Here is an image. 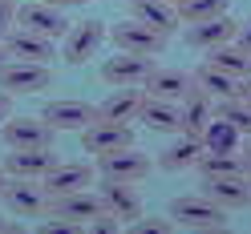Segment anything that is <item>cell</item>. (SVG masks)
Returning a JSON list of instances; mask_svg holds the SVG:
<instances>
[{
  "instance_id": "10",
  "label": "cell",
  "mask_w": 251,
  "mask_h": 234,
  "mask_svg": "<svg viewBox=\"0 0 251 234\" xmlns=\"http://www.w3.org/2000/svg\"><path fill=\"white\" fill-rule=\"evenodd\" d=\"M93 170L89 162H57L49 174L41 178V186H45V194H49V202L53 198H61V194H77V190H89L93 186Z\"/></svg>"
},
{
  "instance_id": "33",
  "label": "cell",
  "mask_w": 251,
  "mask_h": 234,
  "mask_svg": "<svg viewBox=\"0 0 251 234\" xmlns=\"http://www.w3.org/2000/svg\"><path fill=\"white\" fill-rule=\"evenodd\" d=\"M12 28H17V0H0V44L8 41Z\"/></svg>"
},
{
  "instance_id": "40",
  "label": "cell",
  "mask_w": 251,
  "mask_h": 234,
  "mask_svg": "<svg viewBox=\"0 0 251 234\" xmlns=\"http://www.w3.org/2000/svg\"><path fill=\"white\" fill-rule=\"evenodd\" d=\"M4 182H8V174H4V166H0V190H4Z\"/></svg>"
},
{
  "instance_id": "19",
  "label": "cell",
  "mask_w": 251,
  "mask_h": 234,
  "mask_svg": "<svg viewBox=\"0 0 251 234\" xmlns=\"http://www.w3.org/2000/svg\"><path fill=\"white\" fill-rule=\"evenodd\" d=\"M178 109H182V133L202 137V129H207L211 117H215V97H211V93H202L199 85H191V89H186V97L178 101Z\"/></svg>"
},
{
  "instance_id": "20",
  "label": "cell",
  "mask_w": 251,
  "mask_h": 234,
  "mask_svg": "<svg viewBox=\"0 0 251 234\" xmlns=\"http://www.w3.org/2000/svg\"><path fill=\"white\" fill-rule=\"evenodd\" d=\"M202 137H195V133H178L175 142H170L162 153H158V166L166 170V174H182V170H195V162L202 158Z\"/></svg>"
},
{
  "instance_id": "24",
  "label": "cell",
  "mask_w": 251,
  "mask_h": 234,
  "mask_svg": "<svg viewBox=\"0 0 251 234\" xmlns=\"http://www.w3.org/2000/svg\"><path fill=\"white\" fill-rule=\"evenodd\" d=\"M191 81L202 89V93H211L215 101H227V97H239V77H231L227 69H219L211 65V61H202V65L191 73Z\"/></svg>"
},
{
  "instance_id": "41",
  "label": "cell",
  "mask_w": 251,
  "mask_h": 234,
  "mask_svg": "<svg viewBox=\"0 0 251 234\" xmlns=\"http://www.w3.org/2000/svg\"><path fill=\"white\" fill-rule=\"evenodd\" d=\"M4 61H8V49H4V44H0V65H4Z\"/></svg>"
},
{
  "instance_id": "18",
  "label": "cell",
  "mask_w": 251,
  "mask_h": 234,
  "mask_svg": "<svg viewBox=\"0 0 251 234\" xmlns=\"http://www.w3.org/2000/svg\"><path fill=\"white\" fill-rule=\"evenodd\" d=\"M142 105H146V89L142 85H122L98 105V117L101 121H138Z\"/></svg>"
},
{
  "instance_id": "29",
  "label": "cell",
  "mask_w": 251,
  "mask_h": 234,
  "mask_svg": "<svg viewBox=\"0 0 251 234\" xmlns=\"http://www.w3.org/2000/svg\"><path fill=\"white\" fill-rule=\"evenodd\" d=\"M227 8H231V0H182L178 4V21L182 24H199V21L223 17Z\"/></svg>"
},
{
  "instance_id": "5",
  "label": "cell",
  "mask_w": 251,
  "mask_h": 234,
  "mask_svg": "<svg viewBox=\"0 0 251 234\" xmlns=\"http://www.w3.org/2000/svg\"><path fill=\"white\" fill-rule=\"evenodd\" d=\"M0 198H4L8 214H17V218H41L49 210V194H45V186L37 178H8Z\"/></svg>"
},
{
  "instance_id": "37",
  "label": "cell",
  "mask_w": 251,
  "mask_h": 234,
  "mask_svg": "<svg viewBox=\"0 0 251 234\" xmlns=\"http://www.w3.org/2000/svg\"><path fill=\"white\" fill-rule=\"evenodd\" d=\"M45 4H57V8H85L89 0H45Z\"/></svg>"
},
{
  "instance_id": "23",
  "label": "cell",
  "mask_w": 251,
  "mask_h": 234,
  "mask_svg": "<svg viewBox=\"0 0 251 234\" xmlns=\"http://www.w3.org/2000/svg\"><path fill=\"white\" fill-rule=\"evenodd\" d=\"M49 210L53 214H61V218H73V222H89V218H98L105 206H101V198L93 194V190H77V194H61V198H53L49 202Z\"/></svg>"
},
{
  "instance_id": "32",
  "label": "cell",
  "mask_w": 251,
  "mask_h": 234,
  "mask_svg": "<svg viewBox=\"0 0 251 234\" xmlns=\"http://www.w3.org/2000/svg\"><path fill=\"white\" fill-rule=\"evenodd\" d=\"M85 230H89V234H118V230H126V226H122V218H114L109 210H101L98 218H89V222H85Z\"/></svg>"
},
{
  "instance_id": "27",
  "label": "cell",
  "mask_w": 251,
  "mask_h": 234,
  "mask_svg": "<svg viewBox=\"0 0 251 234\" xmlns=\"http://www.w3.org/2000/svg\"><path fill=\"white\" fill-rule=\"evenodd\" d=\"M239 142H243V133L235 129L227 117H219V113L211 117V126L202 129V146L215 149V153H235V149H239Z\"/></svg>"
},
{
  "instance_id": "8",
  "label": "cell",
  "mask_w": 251,
  "mask_h": 234,
  "mask_svg": "<svg viewBox=\"0 0 251 234\" xmlns=\"http://www.w3.org/2000/svg\"><path fill=\"white\" fill-rule=\"evenodd\" d=\"M126 146H134V126L130 121H93V126L81 129V149L85 153H109V149H126Z\"/></svg>"
},
{
  "instance_id": "13",
  "label": "cell",
  "mask_w": 251,
  "mask_h": 234,
  "mask_svg": "<svg viewBox=\"0 0 251 234\" xmlns=\"http://www.w3.org/2000/svg\"><path fill=\"white\" fill-rule=\"evenodd\" d=\"M150 69H154V57H138V53H122L118 49V57H109L105 65H101V81L114 85V89L142 85L146 77H150Z\"/></svg>"
},
{
  "instance_id": "9",
  "label": "cell",
  "mask_w": 251,
  "mask_h": 234,
  "mask_svg": "<svg viewBox=\"0 0 251 234\" xmlns=\"http://www.w3.org/2000/svg\"><path fill=\"white\" fill-rule=\"evenodd\" d=\"M41 117L49 121L53 129H61V133H69V129L81 133L85 126H93V121H98V105L77 101V97H57V101H49V105L41 109Z\"/></svg>"
},
{
  "instance_id": "15",
  "label": "cell",
  "mask_w": 251,
  "mask_h": 234,
  "mask_svg": "<svg viewBox=\"0 0 251 234\" xmlns=\"http://www.w3.org/2000/svg\"><path fill=\"white\" fill-rule=\"evenodd\" d=\"M53 166H57L53 146H33V149H12L4 158V174L8 178H37L41 182Z\"/></svg>"
},
{
  "instance_id": "21",
  "label": "cell",
  "mask_w": 251,
  "mask_h": 234,
  "mask_svg": "<svg viewBox=\"0 0 251 234\" xmlns=\"http://www.w3.org/2000/svg\"><path fill=\"white\" fill-rule=\"evenodd\" d=\"M191 85H195V81H191V73H182V69H158V65H154L150 77L142 81L146 97H162V101H182Z\"/></svg>"
},
{
  "instance_id": "36",
  "label": "cell",
  "mask_w": 251,
  "mask_h": 234,
  "mask_svg": "<svg viewBox=\"0 0 251 234\" xmlns=\"http://www.w3.org/2000/svg\"><path fill=\"white\" fill-rule=\"evenodd\" d=\"M235 41H239L243 49H251V21H243V24H239V37H235Z\"/></svg>"
},
{
  "instance_id": "34",
  "label": "cell",
  "mask_w": 251,
  "mask_h": 234,
  "mask_svg": "<svg viewBox=\"0 0 251 234\" xmlns=\"http://www.w3.org/2000/svg\"><path fill=\"white\" fill-rule=\"evenodd\" d=\"M8 117H12V93H8V89H0V126H4Z\"/></svg>"
},
{
  "instance_id": "38",
  "label": "cell",
  "mask_w": 251,
  "mask_h": 234,
  "mask_svg": "<svg viewBox=\"0 0 251 234\" xmlns=\"http://www.w3.org/2000/svg\"><path fill=\"white\" fill-rule=\"evenodd\" d=\"M239 97L251 105V77H247V81H239Z\"/></svg>"
},
{
  "instance_id": "28",
  "label": "cell",
  "mask_w": 251,
  "mask_h": 234,
  "mask_svg": "<svg viewBox=\"0 0 251 234\" xmlns=\"http://www.w3.org/2000/svg\"><path fill=\"white\" fill-rule=\"evenodd\" d=\"M199 178H223V174H243V162H239V149L235 153H215V149H202V158L195 162Z\"/></svg>"
},
{
  "instance_id": "26",
  "label": "cell",
  "mask_w": 251,
  "mask_h": 234,
  "mask_svg": "<svg viewBox=\"0 0 251 234\" xmlns=\"http://www.w3.org/2000/svg\"><path fill=\"white\" fill-rule=\"evenodd\" d=\"M207 61L219 65V69H227L231 77H239V81L251 77V49H243L239 41H227V44H219V49H211Z\"/></svg>"
},
{
  "instance_id": "39",
  "label": "cell",
  "mask_w": 251,
  "mask_h": 234,
  "mask_svg": "<svg viewBox=\"0 0 251 234\" xmlns=\"http://www.w3.org/2000/svg\"><path fill=\"white\" fill-rule=\"evenodd\" d=\"M8 230H17V226H12L8 218H0V234H8Z\"/></svg>"
},
{
  "instance_id": "17",
  "label": "cell",
  "mask_w": 251,
  "mask_h": 234,
  "mask_svg": "<svg viewBox=\"0 0 251 234\" xmlns=\"http://www.w3.org/2000/svg\"><path fill=\"white\" fill-rule=\"evenodd\" d=\"M202 194H211L227 210H247L251 206V178L247 174H223V178H202Z\"/></svg>"
},
{
  "instance_id": "2",
  "label": "cell",
  "mask_w": 251,
  "mask_h": 234,
  "mask_svg": "<svg viewBox=\"0 0 251 234\" xmlns=\"http://www.w3.org/2000/svg\"><path fill=\"white\" fill-rule=\"evenodd\" d=\"M154 170V158L142 153L138 146H126V149H109L98 153V178H114V182H146Z\"/></svg>"
},
{
  "instance_id": "31",
  "label": "cell",
  "mask_w": 251,
  "mask_h": 234,
  "mask_svg": "<svg viewBox=\"0 0 251 234\" xmlns=\"http://www.w3.org/2000/svg\"><path fill=\"white\" fill-rule=\"evenodd\" d=\"M130 230H138V234H170V230H178L175 226V218H134L130 222Z\"/></svg>"
},
{
  "instance_id": "11",
  "label": "cell",
  "mask_w": 251,
  "mask_h": 234,
  "mask_svg": "<svg viewBox=\"0 0 251 234\" xmlns=\"http://www.w3.org/2000/svg\"><path fill=\"white\" fill-rule=\"evenodd\" d=\"M53 126L45 117H8L0 126V137H4L8 149H33V146H53Z\"/></svg>"
},
{
  "instance_id": "35",
  "label": "cell",
  "mask_w": 251,
  "mask_h": 234,
  "mask_svg": "<svg viewBox=\"0 0 251 234\" xmlns=\"http://www.w3.org/2000/svg\"><path fill=\"white\" fill-rule=\"evenodd\" d=\"M239 162H243V174L251 178V137H243V142H239Z\"/></svg>"
},
{
  "instance_id": "6",
  "label": "cell",
  "mask_w": 251,
  "mask_h": 234,
  "mask_svg": "<svg viewBox=\"0 0 251 234\" xmlns=\"http://www.w3.org/2000/svg\"><path fill=\"white\" fill-rule=\"evenodd\" d=\"M49 85H53V69L41 61H4L0 65V89H8L12 97L17 93H41Z\"/></svg>"
},
{
  "instance_id": "7",
  "label": "cell",
  "mask_w": 251,
  "mask_h": 234,
  "mask_svg": "<svg viewBox=\"0 0 251 234\" xmlns=\"http://www.w3.org/2000/svg\"><path fill=\"white\" fill-rule=\"evenodd\" d=\"M17 24H21V28H33V33H41V37H53V41H61V37L69 33L65 8L45 4V0H28V4H17Z\"/></svg>"
},
{
  "instance_id": "42",
  "label": "cell",
  "mask_w": 251,
  "mask_h": 234,
  "mask_svg": "<svg viewBox=\"0 0 251 234\" xmlns=\"http://www.w3.org/2000/svg\"><path fill=\"white\" fill-rule=\"evenodd\" d=\"M166 4H175V8H178V4H182V0H166Z\"/></svg>"
},
{
  "instance_id": "25",
  "label": "cell",
  "mask_w": 251,
  "mask_h": 234,
  "mask_svg": "<svg viewBox=\"0 0 251 234\" xmlns=\"http://www.w3.org/2000/svg\"><path fill=\"white\" fill-rule=\"evenodd\" d=\"M138 121H146L154 133H182V109L178 101H162V97H146Z\"/></svg>"
},
{
  "instance_id": "12",
  "label": "cell",
  "mask_w": 251,
  "mask_h": 234,
  "mask_svg": "<svg viewBox=\"0 0 251 234\" xmlns=\"http://www.w3.org/2000/svg\"><path fill=\"white\" fill-rule=\"evenodd\" d=\"M98 198H101V206L122 218V226H130L134 218H142V198H138L134 190V182H114V178H98Z\"/></svg>"
},
{
  "instance_id": "1",
  "label": "cell",
  "mask_w": 251,
  "mask_h": 234,
  "mask_svg": "<svg viewBox=\"0 0 251 234\" xmlns=\"http://www.w3.org/2000/svg\"><path fill=\"white\" fill-rule=\"evenodd\" d=\"M170 218H175L178 230H195V234H215V230H227L231 226V210L219 206L211 194H182L170 202Z\"/></svg>"
},
{
  "instance_id": "30",
  "label": "cell",
  "mask_w": 251,
  "mask_h": 234,
  "mask_svg": "<svg viewBox=\"0 0 251 234\" xmlns=\"http://www.w3.org/2000/svg\"><path fill=\"white\" fill-rule=\"evenodd\" d=\"M215 113H219V117H227L243 137H251V105H247L243 97H227V101H219Z\"/></svg>"
},
{
  "instance_id": "22",
  "label": "cell",
  "mask_w": 251,
  "mask_h": 234,
  "mask_svg": "<svg viewBox=\"0 0 251 234\" xmlns=\"http://www.w3.org/2000/svg\"><path fill=\"white\" fill-rule=\"evenodd\" d=\"M130 17H138L142 24H150L154 33H162V37H170L182 24L178 21V8L166 4V0H130Z\"/></svg>"
},
{
  "instance_id": "3",
  "label": "cell",
  "mask_w": 251,
  "mask_h": 234,
  "mask_svg": "<svg viewBox=\"0 0 251 234\" xmlns=\"http://www.w3.org/2000/svg\"><path fill=\"white\" fill-rule=\"evenodd\" d=\"M109 41H114L122 53H138V57H162V49H166V37L154 33V28L142 24L138 17L118 21L114 28H109Z\"/></svg>"
},
{
  "instance_id": "4",
  "label": "cell",
  "mask_w": 251,
  "mask_h": 234,
  "mask_svg": "<svg viewBox=\"0 0 251 234\" xmlns=\"http://www.w3.org/2000/svg\"><path fill=\"white\" fill-rule=\"evenodd\" d=\"M105 37H109V28L101 21H77L69 33H65V41H61V57H65V65H89L93 53L105 44Z\"/></svg>"
},
{
  "instance_id": "14",
  "label": "cell",
  "mask_w": 251,
  "mask_h": 234,
  "mask_svg": "<svg viewBox=\"0 0 251 234\" xmlns=\"http://www.w3.org/2000/svg\"><path fill=\"white\" fill-rule=\"evenodd\" d=\"M4 49H8V57L12 61H41V65H49V61L57 57V41L53 37H41V33H33V28H12L8 33V41H4Z\"/></svg>"
},
{
  "instance_id": "16",
  "label": "cell",
  "mask_w": 251,
  "mask_h": 234,
  "mask_svg": "<svg viewBox=\"0 0 251 234\" xmlns=\"http://www.w3.org/2000/svg\"><path fill=\"white\" fill-rule=\"evenodd\" d=\"M239 37V21L235 17H211V21H199V24H191L186 28V44L191 49H202V53H211V49H219V44H227V41H235Z\"/></svg>"
}]
</instances>
